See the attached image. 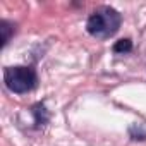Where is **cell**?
<instances>
[{
	"label": "cell",
	"instance_id": "1",
	"mask_svg": "<svg viewBox=\"0 0 146 146\" xmlns=\"http://www.w3.org/2000/svg\"><path fill=\"white\" fill-rule=\"evenodd\" d=\"M119 28H120V14L112 7H102L95 11L86 23L88 33L96 38H110L119 31Z\"/></svg>",
	"mask_w": 146,
	"mask_h": 146
},
{
	"label": "cell",
	"instance_id": "2",
	"mask_svg": "<svg viewBox=\"0 0 146 146\" xmlns=\"http://www.w3.org/2000/svg\"><path fill=\"white\" fill-rule=\"evenodd\" d=\"M4 81L5 86L17 95L28 93L31 91L36 83H38V76L36 70L33 67H24V65H16V67H7L4 72Z\"/></svg>",
	"mask_w": 146,
	"mask_h": 146
},
{
	"label": "cell",
	"instance_id": "3",
	"mask_svg": "<svg viewBox=\"0 0 146 146\" xmlns=\"http://www.w3.org/2000/svg\"><path fill=\"white\" fill-rule=\"evenodd\" d=\"M129 134L132 136V139H146V124L144 122H136L129 127Z\"/></svg>",
	"mask_w": 146,
	"mask_h": 146
},
{
	"label": "cell",
	"instance_id": "4",
	"mask_svg": "<svg viewBox=\"0 0 146 146\" xmlns=\"http://www.w3.org/2000/svg\"><path fill=\"white\" fill-rule=\"evenodd\" d=\"M131 50H132V41H131L129 38L119 40V41H115V45H113V52H115V53H127V52H131Z\"/></svg>",
	"mask_w": 146,
	"mask_h": 146
},
{
	"label": "cell",
	"instance_id": "5",
	"mask_svg": "<svg viewBox=\"0 0 146 146\" xmlns=\"http://www.w3.org/2000/svg\"><path fill=\"white\" fill-rule=\"evenodd\" d=\"M33 113L36 115V124H45L46 122V112H45V107L43 105H36Z\"/></svg>",
	"mask_w": 146,
	"mask_h": 146
},
{
	"label": "cell",
	"instance_id": "6",
	"mask_svg": "<svg viewBox=\"0 0 146 146\" xmlns=\"http://www.w3.org/2000/svg\"><path fill=\"white\" fill-rule=\"evenodd\" d=\"M0 31H2V46L9 41V35H11V26L7 21H2L0 23Z\"/></svg>",
	"mask_w": 146,
	"mask_h": 146
}]
</instances>
